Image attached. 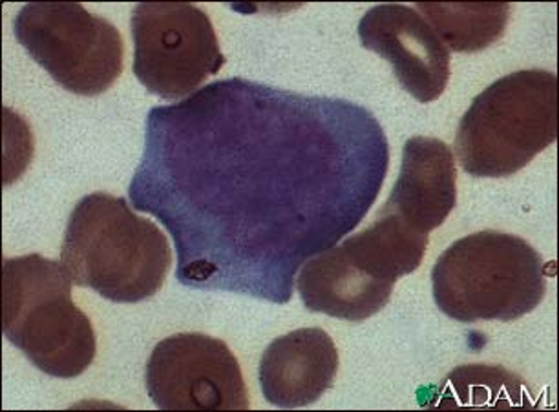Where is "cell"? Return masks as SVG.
<instances>
[{"label": "cell", "mask_w": 559, "mask_h": 412, "mask_svg": "<svg viewBox=\"0 0 559 412\" xmlns=\"http://www.w3.org/2000/svg\"><path fill=\"white\" fill-rule=\"evenodd\" d=\"M388 162L360 105L227 78L148 113L129 194L173 234L185 287L287 303L304 262L373 206Z\"/></svg>", "instance_id": "1"}, {"label": "cell", "mask_w": 559, "mask_h": 412, "mask_svg": "<svg viewBox=\"0 0 559 412\" xmlns=\"http://www.w3.org/2000/svg\"><path fill=\"white\" fill-rule=\"evenodd\" d=\"M61 263L73 284L114 303H140L162 290L173 252L163 230L127 199L94 192L73 206Z\"/></svg>", "instance_id": "2"}, {"label": "cell", "mask_w": 559, "mask_h": 412, "mask_svg": "<svg viewBox=\"0 0 559 412\" xmlns=\"http://www.w3.org/2000/svg\"><path fill=\"white\" fill-rule=\"evenodd\" d=\"M431 284L448 318L510 324L547 294V263L518 235L483 230L448 246L431 270Z\"/></svg>", "instance_id": "3"}, {"label": "cell", "mask_w": 559, "mask_h": 412, "mask_svg": "<svg viewBox=\"0 0 559 412\" xmlns=\"http://www.w3.org/2000/svg\"><path fill=\"white\" fill-rule=\"evenodd\" d=\"M61 259L40 254L2 263V330L8 340L53 378H78L94 363L96 330L72 300Z\"/></svg>", "instance_id": "4"}, {"label": "cell", "mask_w": 559, "mask_h": 412, "mask_svg": "<svg viewBox=\"0 0 559 412\" xmlns=\"http://www.w3.org/2000/svg\"><path fill=\"white\" fill-rule=\"evenodd\" d=\"M558 140V77L521 70L490 84L472 100L455 154L472 178H510Z\"/></svg>", "instance_id": "5"}, {"label": "cell", "mask_w": 559, "mask_h": 412, "mask_svg": "<svg viewBox=\"0 0 559 412\" xmlns=\"http://www.w3.org/2000/svg\"><path fill=\"white\" fill-rule=\"evenodd\" d=\"M13 29L19 45L72 94H103L123 73L119 29L78 2L26 4L15 15Z\"/></svg>", "instance_id": "6"}, {"label": "cell", "mask_w": 559, "mask_h": 412, "mask_svg": "<svg viewBox=\"0 0 559 412\" xmlns=\"http://www.w3.org/2000/svg\"><path fill=\"white\" fill-rule=\"evenodd\" d=\"M134 75L165 100L194 94L222 70L213 21L202 8L173 2H141L132 12Z\"/></svg>", "instance_id": "7"}, {"label": "cell", "mask_w": 559, "mask_h": 412, "mask_svg": "<svg viewBox=\"0 0 559 412\" xmlns=\"http://www.w3.org/2000/svg\"><path fill=\"white\" fill-rule=\"evenodd\" d=\"M146 392L162 411H247L240 363L224 341L200 332L168 336L152 351Z\"/></svg>", "instance_id": "8"}, {"label": "cell", "mask_w": 559, "mask_h": 412, "mask_svg": "<svg viewBox=\"0 0 559 412\" xmlns=\"http://www.w3.org/2000/svg\"><path fill=\"white\" fill-rule=\"evenodd\" d=\"M358 37L393 66L399 83L419 102L439 99L450 81V50L415 8L381 4L364 13Z\"/></svg>", "instance_id": "9"}, {"label": "cell", "mask_w": 559, "mask_h": 412, "mask_svg": "<svg viewBox=\"0 0 559 412\" xmlns=\"http://www.w3.org/2000/svg\"><path fill=\"white\" fill-rule=\"evenodd\" d=\"M457 205V172L450 146L433 137L404 143L403 162L381 214H392L420 235L439 229Z\"/></svg>", "instance_id": "10"}, {"label": "cell", "mask_w": 559, "mask_h": 412, "mask_svg": "<svg viewBox=\"0 0 559 412\" xmlns=\"http://www.w3.org/2000/svg\"><path fill=\"white\" fill-rule=\"evenodd\" d=\"M341 358L335 341L322 329H298L280 336L260 360L258 379L271 405H313L335 384Z\"/></svg>", "instance_id": "11"}, {"label": "cell", "mask_w": 559, "mask_h": 412, "mask_svg": "<svg viewBox=\"0 0 559 412\" xmlns=\"http://www.w3.org/2000/svg\"><path fill=\"white\" fill-rule=\"evenodd\" d=\"M297 287L304 305L311 313L360 324L381 313L395 284L371 278L338 245L304 263Z\"/></svg>", "instance_id": "12"}, {"label": "cell", "mask_w": 559, "mask_h": 412, "mask_svg": "<svg viewBox=\"0 0 559 412\" xmlns=\"http://www.w3.org/2000/svg\"><path fill=\"white\" fill-rule=\"evenodd\" d=\"M428 243V235L417 234L392 214H379L376 223L342 241L341 246L371 278L395 284L419 268Z\"/></svg>", "instance_id": "13"}, {"label": "cell", "mask_w": 559, "mask_h": 412, "mask_svg": "<svg viewBox=\"0 0 559 412\" xmlns=\"http://www.w3.org/2000/svg\"><path fill=\"white\" fill-rule=\"evenodd\" d=\"M415 10L436 29L448 50L474 53L487 50L504 35L510 4H425Z\"/></svg>", "instance_id": "14"}, {"label": "cell", "mask_w": 559, "mask_h": 412, "mask_svg": "<svg viewBox=\"0 0 559 412\" xmlns=\"http://www.w3.org/2000/svg\"><path fill=\"white\" fill-rule=\"evenodd\" d=\"M536 395L518 374L498 365H463L439 387L441 407H534Z\"/></svg>", "instance_id": "15"}]
</instances>
